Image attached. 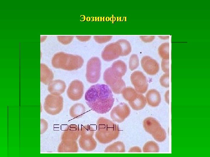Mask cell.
I'll return each mask as SVG.
<instances>
[{"mask_svg":"<svg viewBox=\"0 0 210 157\" xmlns=\"http://www.w3.org/2000/svg\"><path fill=\"white\" fill-rule=\"evenodd\" d=\"M105 152H125V146L123 142L117 141L107 147L104 150Z\"/></svg>","mask_w":210,"mask_h":157,"instance_id":"44dd1931","label":"cell"},{"mask_svg":"<svg viewBox=\"0 0 210 157\" xmlns=\"http://www.w3.org/2000/svg\"><path fill=\"white\" fill-rule=\"evenodd\" d=\"M146 97L148 104L151 107H157L161 102L160 94L159 92L155 89L149 90L146 94Z\"/></svg>","mask_w":210,"mask_h":157,"instance_id":"2e32d148","label":"cell"},{"mask_svg":"<svg viewBox=\"0 0 210 157\" xmlns=\"http://www.w3.org/2000/svg\"><path fill=\"white\" fill-rule=\"evenodd\" d=\"M169 90H168L165 93V99L166 102L169 103Z\"/></svg>","mask_w":210,"mask_h":157,"instance_id":"e575fe53","label":"cell"},{"mask_svg":"<svg viewBox=\"0 0 210 157\" xmlns=\"http://www.w3.org/2000/svg\"><path fill=\"white\" fill-rule=\"evenodd\" d=\"M103 80L114 93L120 94L126 87L122 78L114 72L110 67L107 69L103 75Z\"/></svg>","mask_w":210,"mask_h":157,"instance_id":"277c9868","label":"cell"},{"mask_svg":"<svg viewBox=\"0 0 210 157\" xmlns=\"http://www.w3.org/2000/svg\"><path fill=\"white\" fill-rule=\"evenodd\" d=\"M85 99L89 107L99 114H105L111 109L114 101L111 90L108 85L97 84L86 92Z\"/></svg>","mask_w":210,"mask_h":157,"instance_id":"6da1fadb","label":"cell"},{"mask_svg":"<svg viewBox=\"0 0 210 157\" xmlns=\"http://www.w3.org/2000/svg\"><path fill=\"white\" fill-rule=\"evenodd\" d=\"M112 37V36H94V38L97 43L102 44L108 42Z\"/></svg>","mask_w":210,"mask_h":157,"instance_id":"f546056e","label":"cell"},{"mask_svg":"<svg viewBox=\"0 0 210 157\" xmlns=\"http://www.w3.org/2000/svg\"><path fill=\"white\" fill-rule=\"evenodd\" d=\"M143 124L145 131L151 135L161 126L156 119L151 117L146 118L143 121Z\"/></svg>","mask_w":210,"mask_h":157,"instance_id":"e0dca14e","label":"cell"},{"mask_svg":"<svg viewBox=\"0 0 210 157\" xmlns=\"http://www.w3.org/2000/svg\"><path fill=\"white\" fill-rule=\"evenodd\" d=\"M141 40L146 42H150L153 41L155 38L154 36H140Z\"/></svg>","mask_w":210,"mask_h":157,"instance_id":"1f68e13d","label":"cell"},{"mask_svg":"<svg viewBox=\"0 0 210 157\" xmlns=\"http://www.w3.org/2000/svg\"><path fill=\"white\" fill-rule=\"evenodd\" d=\"M122 49L119 43L117 42L106 46L102 53V57L106 61H110L122 55Z\"/></svg>","mask_w":210,"mask_h":157,"instance_id":"ba28073f","label":"cell"},{"mask_svg":"<svg viewBox=\"0 0 210 157\" xmlns=\"http://www.w3.org/2000/svg\"><path fill=\"white\" fill-rule=\"evenodd\" d=\"M84 60L80 56L60 52L53 56L52 63L56 68L68 71L76 70L83 66Z\"/></svg>","mask_w":210,"mask_h":157,"instance_id":"3957f363","label":"cell"},{"mask_svg":"<svg viewBox=\"0 0 210 157\" xmlns=\"http://www.w3.org/2000/svg\"><path fill=\"white\" fill-rule=\"evenodd\" d=\"M76 37L79 40L81 41H86L89 40L91 37V36H76Z\"/></svg>","mask_w":210,"mask_h":157,"instance_id":"836d02e7","label":"cell"},{"mask_svg":"<svg viewBox=\"0 0 210 157\" xmlns=\"http://www.w3.org/2000/svg\"><path fill=\"white\" fill-rule=\"evenodd\" d=\"M160 82L163 87L168 88L169 87V73H165L160 78Z\"/></svg>","mask_w":210,"mask_h":157,"instance_id":"f1b7e54d","label":"cell"},{"mask_svg":"<svg viewBox=\"0 0 210 157\" xmlns=\"http://www.w3.org/2000/svg\"><path fill=\"white\" fill-rule=\"evenodd\" d=\"M78 143L80 147L83 150L86 151L94 150L97 146V142L93 136H80Z\"/></svg>","mask_w":210,"mask_h":157,"instance_id":"9a60e30c","label":"cell"},{"mask_svg":"<svg viewBox=\"0 0 210 157\" xmlns=\"http://www.w3.org/2000/svg\"><path fill=\"white\" fill-rule=\"evenodd\" d=\"M117 41L122 48L121 56H126L129 54L131 51V47L129 42L125 39H120Z\"/></svg>","mask_w":210,"mask_h":157,"instance_id":"d4e9b609","label":"cell"},{"mask_svg":"<svg viewBox=\"0 0 210 157\" xmlns=\"http://www.w3.org/2000/svg\"><path fill=\"white\" fill-rule=\"evenodd\" d=\"M130 111L127 104L124 103H120L112 109L110 113V117L113 121L120 123L129 116Z\"/></svg>","mask_w":210,"mask_h":157,"instance_id":"9c48e42d","label":"cell"},{"mask_svg":"<svg viewBox=\"0 0 210 157\" xmlns=\"http://www.w3.org/2000/svg\"><path fill=\"white\" fill-rule=\"evenodd\" d=\"M129 68L132 71L136 69L139 65V59L138 56L135 54H132L130 56L129 62Z\"/></svg>","mask_w":210,"mask_h":157,"instance_id":"83f0119b","label":"cell"},{"mask_svg":"<svg viewBox=\"0 0 210 157\" xmlns=\"http://www.w3.org/2000/svg\"><path fill=\"white\" fill-rule=\"evenodd\" d=\"M151 135L154 139L159 142L163 141L166 137V131L161 126L160 127Z\"/></svg>","mask_w":210,"mask_h":157,"instance_id":"484cf974","label":"cell"},{"mask_svg":"<svg viewBox=\"0 0 210 157\" xmlns=\"http://www.w3.org/2000/svg\"><path fill=\"white\" fill-rule=\"evenodd\" d=\"M129 152H142L141 149L138 147H134L130 148Z\"/></svg>","mask_w":210,"mask_h":157,"instance_id":"d6a6232c","label":"cell"},{"mask_svg":"<svg viewBox=\"0 0 210 157\" xmlns=\"http://www.w3.org/2000/svg\"><path fill=\"white\" fill-rule=\"evenodd\" d=\"M120 130L118 125L106 118L101 117L97 122L95 137L100 143H108L119 136Z\"/></svg>","mask_w":210,"mask_h":157,"instance_id":"7a4b0ae2","label":"cell"},{"mask_svg":"<svg viewBox=\"0 0 210 157\" xmlns=\"http://www.w3.org/2000/svg\"><path fill=\"white\" fill-rule=\"evenodd\" d=\"M78 151L76 141L62 140L58 147L57 151L60 153H76Z\"/></svg>","mask_w":210,"mask_h":157,"instance_id":"4fadbf2b","label":"cell"},{"mask_svg":"<svg viewBox=\"0 0 210 157\" xmlns=\"http://www.w3.org/2000/svg\"><path fill=\"white\" fill-rule=\"evenodd\" d=\"M144 152L156 153L159 151V148L158 144L153 141H149L146 143L143 148Z\"/></svg>","mask_w":210,"mask_h":157,"instance_id":"603a6c76","label":"cell"},{"mask_svg":"<svg viewBox=\"0 0 210 157\" xmlns=\"http://www.w3.org/2000/svg\"><path fill=\"white\" fill-rule=\"evenodd\" d=\"M130 80L137 92L143 94L146 92L148 84L146 77L142 72H134L131 75Z\"/></svg>","mask_w":210,"mask_h":157,"instance_id":"52a82bcc","label":"cell"},{"mask_svg":"<svg viewBox=\"0 0 210 157\" xmlns=\"http://www.w3.org/2000/svg\"><path fill=\"white\" fill-rule=\"evenodd\" d=\"M85 108L84 106L81 103H76L71 107L69 110L71 116L75 119L82 117L85 114Z\"/></svg>","mask_w":210,"mask_h":157,"instance_id":"ffe728a7","label":"cell"},{"mask_svg":"<svg viewBox=\"0 0 210 157\" xmlns=\"http://www.w3.org/2000/svg\"><path fill=\"white\" fill-rule=\"evenodd\" d=\"M141 66L148 74L154 75L159 72V65L157 61L148 56H143L141 60Z\"/></svg>","mask_w":210,"mask_h":157,"instance_id":"8fae6325","label":"cell"},{"mask_svg":"<svg viewBox=\"0 0 210 157\" xmlns=\"http://www.w3.org/2000/svg\"><path fill=\"white\" fill-rule=\"evenodd\" d=\"M138 93L134 89L131 87L125 88L121 92L124 99L128 102L134 100Z\"/></svg>","mask_w":210,"mask_h":157,"instance_id":"7402d4cb","label":"cell"},{"mask_svg":"<svg viewBox=\"0 0 210 157\" xmlns=\"http://www.w3.org/2000/svg\"><path fill=\"white\" fill-rule=\"evenodd\" d=\"M132 108L135 110L143 109L146 105L147 101L145 97L141 93H138L136 97L132 101H129Z\"/></svg>","mask_w":210,"mask_h":157,"instance_id":"d6986e66","label":"cell"},{"mask_svg":"<svg viewBox=\"0 0 210 157\" xmlns=\"http://www.w3.org/2000/svg\"><path fill=\"white\" fill-rule=\"evenodd\" d=\"M160 38L162 39H169V36H159Z\"/></svg>","mask_w":210,"mask_h":157,"instance_id":"d590c367","label":"cell"},{"mask_svg":"<svg viewBox=\"0 0 210 157\" xmlns=\"http://www.w3.org/2000/svg\"><path fill=\"white\" fill-rule=\"evenodd\" d=\"M63 106V99L62 96L49 94L45 98L43 107L47 113L54 115L62 111Z\"/></svg>","mask_w":210,"mask_h":157,"instance_id":"5b68a950","label":"cell"},{"mask_svg":"<svg viewBox=\"0 0 210 157\" xmlns=\"http://www.w3.org/2000/svg\"><path fill=\"white\" fill-rule=\"evenodd\" d=\"M101 63L97 57L91 58L88 62L86 76L87 81L90 83L97 82L101 75Z\"/></svg>","mask_w":210,"mask_h":157,"instance_id":"8992f818","label":"cell"},{"mask_svg":"<svg viewBox=\"0 0 210 157\" xmlns=\"http://www.w3.org/2000/svg\"><path fill=\"white\" fill-rule=\"evenodd\" d=\"M162 71L165 73H169V59H162L161 62Z\"/></svg>","mask_w":210,"mask_h":157,"instance_id":"4dcf8cb0","label":"cell"},{"mask_svg":"<svg viewBox=\"0 0 210 157\" xmlns=\"http://www.w3.org/2000/svg\"><path fill=\"white\" fill-rule=\"evenodd\" d=\"M94 132V129L91 126L87 125L83 126L80 129V136L92 137Z\"/></svg>","mask_w":210,"mask_h":157,"instance_id":"4316f807","label":"cell"},{"mask_svg":"<svg viewBox=\"0 0 210 157\" xmlns=\"http://www.w3.org/2000/svg\"><path fill=\"white\" fill-rule=\"evenodd\" d=\"M158 53L162 59H169V43L167 42L162 44L158 48Z\"/></svg>","mask_w":210,"mask_h":157,"instance_id":"cb8c5ba5","label":"cell"},{"mask_svg":"<svg viewBox=\"0 0 210 157\" xmlns=\"http://www.w3.org/2000/svg\"><path fill=\"white\" fill-rule=\"evenodd\" d=\"M84 88L83 83L81 81L78 80L72 81L67 91L68 97L73 101L80 99L83 95Z\"/></svg>","mask_w":210,"mask_h":157,"instance_id":"30bf717a","label":"cell"},{"mask_svg":"<svg viewBox=\"0 0 210 157\" xmlns=\"http://www.w3.org/2000/svg\"><path fill=\"white\" fill-rule=\"evenodd\" d=\"M66 87L65 83L57 79L52 81L49 84L48 90L51 94L59 95L64 92Z\"/></svg>","mask_w":210,"mask_h":157,"instance_id":"5bb4252c","label":"cell"},{"mask_svg":"<svg viewBox=\"0 0 210 157\" xmlns=\"http://www.w3.org/2000/svg\"><path fill=\"white\" fill-rule=\"evenodd\" d=\"M80 135V129L78 126L71 124L67 126L61 136L62 140L76 141Z\"/></svg>","mask_w":210,"mask_h":157,"instance_id":"7c38bea8","label":"cell"},{"mask_svg":"<svg viewBox=\"0 0 210 157\" xmlns=\"http://www.w3.org/2000/svg\"><path fill=\"white\" fill-rule=\"evenodd\" d=\"M41 81L46 85L49 84L54 78L51 70L45 64H41Z\"/></svg>","mask_w":210,"mask_h":157,"instance_id":"ac0fdd59","label":"cell"}]
</instances>
